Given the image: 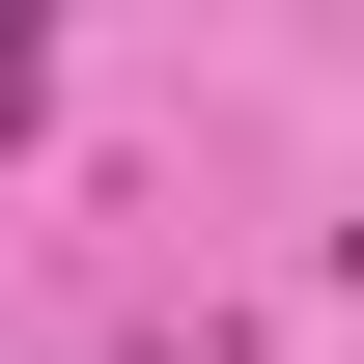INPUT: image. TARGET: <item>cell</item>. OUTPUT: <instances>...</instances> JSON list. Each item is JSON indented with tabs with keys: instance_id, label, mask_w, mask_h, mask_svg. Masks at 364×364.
I'll return each instance as SVG.
<instances>
[{
	"instance_id": "obj_1",
	"label": "cell",
	"mask_w": 364,
	"mask_h": 364,
	"mask_svg": "<svg viewBox=\"0 0 364 364\" xmlns=\"http://www.w3.org/2000/svg\"><path fill=\"white\" fill-rule=\"evenodd\" d=\"M28 112H56V56H28V28H0V140H28Z\"/></svg>"
}]
</instances>
